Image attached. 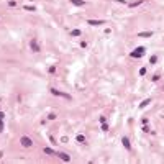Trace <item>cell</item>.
I'll return each mask as SVG.
<instances>
[{
	"mask_svg": "<svg viewBox=\"0 0 164 164\" xmlns=\"http://www.w3.org/2000/svg\"><path fill=\"white\" fill-rule=\"evenodd\" d=\"M25 10H30V12H34V7H33V5H25Z\"/></svg>",
	"mask_w": 164,
	"mask_h": 164,
	"instance_id": "obj_14",
	"label": "cell"
},
{
	"mask_svg": "<svg viewBox=\"0 0 164 164\" xmlns=\"http://www.w3.org/2000/svg\"><path fill=\"white\" fill-rule=\"evenodd\" d=\"M102 130H103V131H107V130H108V126H107V125H105V122H103V123H102Z\"/></svg>",
	"mask_w": 164,
	"mask_h": 164,
	"instance_id": "obj_16",
	"label": "cell"
},
{
	"mask_svg": "<svg viewBox=\"0 0 164 164\" xmlns=\"http://www.w3.org/2000/svg\"><path fill=\"white\" fill-rule=\"evenodd\" d=\"M149 102H151V98H146V100H144L143 103H139V107H141V108H144V107H146V105H148Z\"/></svg>",
	"mask_w": 164,
	"mask_h": 164,
	"instance_id": "obj_10",
	"label": "cell"
},
{
	"mask_svg": "<svg viewBox=\"0 0 164 164\" xmlns=\"http://www.w3.org/2000/svg\"><path fill=\"white\" fill-rule=\"evenodd\" d=\"M138 36L139 38H148V36H153V31H141L138 33Z\"/></svg>",
	"mask_w": 164,
	"mask_h": 164,
	"instance_id": "obj_9",
	"label": "cell"
},
{
	"mask_svg": "<svg viewBox=\"0 0 164 164\" xmlns=\"http://www.w3.org/2000/svg\"><path fill=\"white\" fill-rule=\"evenodd\" d=\"M144 54V48L143 46H139V48H136L133 53H131V58H141Z\"/></svg>",
	"mask_w": 164,
	"mask_h": 164,
	"instance_id": "obj_2",
	"label": "cell"
},
{
	"mask_svg": "<svg viewBox=\"0 0 164 164\" xmlns=\"http://www.w3.org/2000/svg\"><path fill=\"white\" fill-rule=\"evenodd\" d=\"M56 154H58V156H59V158H61V159L64 161V163H69V161H71L69 154H66V153H56Z\"/></svg>",
	"mask_w": 164,
	"mask_h": 164,
	"instance_id": "obj_6",
	"label": "cell"
},
{
	"mask_svg": "<svg viewBox=\"0 0 164 164\" xmlns=\"http://www.w3.org/2000/svg\"><path fill=\"white\" fill-rule=\"evenodd\" d=\"M156 61H158V58H156V56H151V59H149V63H151V64H154Z\"/></svg>",
	"mask_w": 164,
	"mask_h": 164,
	"instance_id": "obj_15",
	"label": "cell"
},
{
	"mask_svg": "<svg viewBox=\"0 0 164 164\" xmlns=\"http://www.w3.org/2000/svg\"><path fill=\"white\" fill-rule=\"evenodd\" d=\"M3 131V120H0V133Z\"/></svg>",
	"mask_w": 164,
	"mask_h": 164,
	"instance_id": "obj_18",
	"label": "cell"
},
{
	"mask_svg": "<svg viewBox=\"0 0 164 164\" xmlns=\"http://www.w3.org/2000/svg\"><path fill=\"white\" fill-rule=\"evenodd\" d=\"M122 144H123V146H125L126 149H131V146H130V141H128V138H125V136L122 138Z\"/></svg>",
	"mask_w": 164,
	"mask_h": 164,
	"instance_id": "obj_8",
	"label": "cell"
},
{
	"mask_svg": "<svg viewBox=\"0 0 164 164\" xmlns=\"http://www.w3.org/2000/svg\"><path fill=\"white\" fill-rule=\"evenodd\" d=\"M51 92L54 94V95H59V97H64V98H71L69 94H63V92H59V90H56V89H51Z\"/></svg>",
	"mask_w": 164,
	"mask_h": 164,
	"instance_id": "obj_4",
	"label": "cell"
},
{
	"mask_svg": "<svg viewBox=\"0 0 164 164\" xmlns=\"http://www.w3.org/2000/svg\"><path fill=\"white\" fill-rule=\"evenodd\" d=\"M87 25H92V26H98V25H103V20H87Z\"/></svg>",
	"mask_w": 164,
	"mask_h": 164,
	"instance_id": "obj_5",
	"label": "cell"
},
{
	"mask_svg": "<svg viewBox=\"0 0 164 164\" xmlns=\"http://www.w3.org/2000/svg\"><path fill=\"white\" fill-rule=\"evenodd\" d=\"M20 143H21L25 148L33 146V139H31V138H28V136H21V138H20Z\"/></svg>",
	"mask_w": 164,
	"mask_h": 164,
	"instance_id": "obj_1",
	"label": "cell"
},
{
	"mask_svg": "<svg viewBox=\"0 0 164 164\" xmlns=\"http://www.w3.org/2000/svg\"><path fill=\"white\" fill-rule=\"evenodd\" d=\"M30 46H31V49L34 51V53H39V51H41V49H39V44H38V41H36V39H31Z\"/></svg>",
	"mask_w": 164,
	"mask_h": 164,
	"instance_id": "obj_3",
	"label": "cell"
},
{
	"mask_svg": "<svg viewBox=\"0 0 164 164\" xmlns=\"http://www.w3.org/2000/svg\"><path fill=\"white\" fill-rule=\"evenodd\" d=\"M77 141H79V143H84V141H85V136H84V135H77Z\"/></svg>",
	"mask_w": 164,
	"mask_h": 164,
	"instance_id": "obj_11",
	"label": "cell"
},
{
	"mask_svg": "<svg viewBox=\"0 0 164 164\" xmlns=\"http://www.w3.org/2000/svg\"><path fill=\"white\" fill-rule=\"evenodd\" d=\"M2 156H3V154H2V151H0V159H2Z\"/></svg>",
	"mask_w": 164,
	"mask_h": 164,
	"instance_id": "obj_20",
	"label": "cell"
},
{
	"mask_svg": "<svg viewBox=\"0 0 164 164\" xmlns=\"http://www.w3.org/2000/svg\"><path fill=\"white\" fill-rule=\"evenodd\" d=\"M71 34H72V36H80V30H72Z\"/></svg>",
	"mask_w": 164,
	"mask_h": 164,
	"instance_id": "obj_12",
	"label": "cell"
},
{
	"mask_svg": "<svg viewBox=\"0 0 164 164\" xmlns=\"http://www.w3.org/2000/svg\"><path fill=\"white\" fill-rule=\"evenodd\" d=\"M72 5H76V7H84L85 5V0H69Z\"/></svg>",
	"mask_w": 164,
	"mask_h": 164,
	"instance_id": "obj_7",
	"label": "cell"
},
{
	"mask_svg": "<svg viewBox=\"0 0 164 164\" xmlns=\"http://www.w3.org/2000/svg\"><path fill=\"white\" fill-rule=\"evenodd\" d=\"M0 120H3V113L2 112H0Z\"/></svg>",
	"mask_w": 164,
	"mask_h": 164,
	"instance_id": "obj_19",
	"label": "cell"
},
{
	"mask_svg": "<svg viewBox=\"0 0 164 164\" xmlns=\"http://www.w3.org/2000/svg\"><path fill=\"white\" fill-rule=\"evenodd\" d=\"M144 74H146V69H144V67H143V69H141V71H139V76H144Z\"/></svg>",
	"mask_w": 164,
	"mask_h": 164,
	"instance_id": "obj_17",
	"label": "cell"
},
{
	"mask_svg": "<svg viewBox=\"0 0 164 164\" xmlns=\"http://www.w3.org/2000/svg\"><path fill=\"white\" fill-rule=\"evenodd\" d=\"M44 153H46V154H54V151H53L51 148H44Z\"/></svg>",
	"mask_w": 164,
	"mask_h": 164,
	"instance_id": "obj_13",
	"label": "cell"
}]
</instances>
